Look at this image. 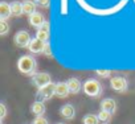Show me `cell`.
I'll list each match as a JSON object with an SVG mask.
<instances>
[{"mask_svg":"<svg viewBox=\"0 0 135 124\" xmlns=\"http://www.w3.org/2000/svg\"><path fill=\"white\" fill-rule=\"evenodd\" d=\"M17 69L21 74L32 78L37 73V61L32 54H24L17 59Z\"/></svg>","mask_w":135,"mask_h":124,"instance_id":"6da1fadb","label":"cell"},{"mask_svg":"<svg viewBox=\"0 0 135 124\" xmlns=\"http://www.w3.org/2000/svg\"><path fill=\"white\" fill-rule=\"evenodd\" d=\"M82 91L85 92V95H88L90 98H99L103 94V86L98 79L90 78V79L85 81Z\"/></svg>","mask_w":135,"mask_h":124,"instance_id":"7a4b0ae2","label":"cell"},{"mask_svg":"<svg viewBox=\"0 0 135 124\" xmlns=\"http://www.w3.org/2000/svg\"><path fill=\"white\" fill-rule=\"evenodd\" d=\"M54 95H56V83L52 82V83L46 85L45 87L37 90L36 99L40 100V102H45V100H50Z\"/></svg>","mask_w":135,"mask_h":124,"instance_id":"3957f363","label":"cell"},{"mask_svg":"<svg viewBox=\"0 0 135 124\" xmlns=\"http://www.w3.org/2000/svg\"><path fill=\"white\" fill-rule=\"evenodd\" d=\"M31 82H32L33 86H36V87L40 90V89L45 87L46 85L52 83V77H50L49 73H45V71H42V73H36V74L31 78Z\"/></svg>","mask_w":135,"mask_h":124,"instance_id":"277c9868","label":"cell"},{"mask_svg":"<svg viewBox=\"0 0 135 124\" xmlns=\"http://www.w3.org/2000/svg\"><path fill=\"white\" fill-rule=\"evenodd\" d=\"M31 41H32V37H31L29 32H28V30H24V29L16 32V34H15V37H13V42H15V45L19 46V48H27V49H28Z\"/></svg>","mask_w":135,"mask_h":124,"instance_id":"5b68a950","label":"cell"},{"mask_svg":"<svg viewBox=\"0 0 135 124\" xmlns=\"http://www.w3.org/2000/svg\"><path fill=\"white\" fill-rule=\"evenodd\" d=\"M110 87L115 91V92H119V94H123L127 91L128 89V81L124 78V77H113L110 79Z\"/></svg>","mask_w":135,"mask_h":124,"instance_id":"8992f818","label":"cell"},{"mask_svg":"<svg viewBox=\"0 0 135 124\" xmlns=\"http://www.w3.org/2000/svg\"><path fill=\"white\" fill-rule=\"evenodd\" d=\"M60 115L65 119V120H73L76 117V108L73 104L66 103L60 108Z\"/></svg>","mask_w":135,"mask_h":124,"instance_id":"52a82bcc","label":"cell"},{"mask_svg":"<svg viewBox=\"0 0 135 124\" xmlns=\"http://www.w3.org/2000/svg\"><path fill=\"white\" fill-rule=\"evenodd\" d=\"M99 108H101V111H106L113 115L117 111V102L113 98H105L103 100H101Z\"/></svg>","mask_w":135,"mask_h":124,"instance_id":"ba28073f","label":"cell"},{"mask_svg":"<svg viewBox=\"0 0 135 124\" xmlns=\"http://www.w3.org/2000/svg\"><path fill=\"white\" fill-rule=\"evenodd\" d=\"M44 48H45V42H42L41 40L35 37V38H32V41L28 46V50L31 54H40V53H42Z\"/></svg>","mask_w":135,"mask_h":124,"instance_id":"9c48e42d","label":"cell"},{"mask_svg":"<svg viewBox=\"0 0 135 124\" xmlns=\"http://www.w3.org/2000/svg\"><path fill=\"white\" fill-rule=\"evenodd\" d=\"M45 21H46V20H45L44 15H42V13H40V12H36V13H33V15L28 16V23H29L33 28H36V29H38V28H40Z\"/></svg>","mask_w":135,"mask_h":124,"instance_id":"30bf717a","label":"cell"},{"mask_svg":"<svg viewBox=\"0 0 135 124\" xmlns=\"http://www.w3.org/2000/svg\"><path fill=\"white\" fill-rule=\"evenodd\" d=\"M68 83V87L70 90V94H78L80 91H82V87H84V83H81V81L78 78H69L66 81Z\"/></svg>","mask_w":135,"mask_h":124,"instance_id":"8fae6325","label":"cell"},{"mask_svg":"<svg viewBox=\"0 0 135 124\" xmlns=\"http://www.w3.org/2000/svg\"><path fill=\"white\" fill-rule=\"evenodd\" d=\"M70 94V90L68 87L66 82H57L56 83V96L58 98H68Z\"/></svg>","mask_w":135,"mask_h":124,"instance_id":"7c38bea8","label":"cell"},{"mask_svg":"<svg viewBox=\"0 0 135 124\" xmlns=\"http://www.w3.org/2000/svg\"><path fill=\"white\" fill-rule=\"evenodd\" d=\"M12 15L11 11V4H8L7 2H2L0 3V20L2 21H7Z\"/></svg>","mask_w":135,"mask_h":124,"instance_id":"4fadbf2b","label":"cell"},{"mask_svg":"<svg viewBox=\"0 0 135 124\" xmlns=\"http://www.w3.org/2000/svg\"><path fill=\"white\" fill-rule=\"evenodd\" d=\"M31 111L36 115V116H44L45 111H46V107L44 104V102H40V100H35L31 106Z\"/></svg>","mask_w":135,"mask_h":124,"instance_id":"5bb4252c","label":"cell"},{"mask_svg":"<svg viewBox=\"0 0 135 124\" xmlns=\"http://www.w3.org/2000/svg\"><path fill=\"white\" fill-rule=\"evenodd\" d=\"M36 7H37V4L33 2V0H25V2L23 3V12L25 15L31 16V15H33V13L37 12L36 11Z\"/></svg>","mask_w":135,"mask_h":124,"instance_id":"9a60e30c","label":"cell"},{"mask_svg":"<svg viewBox=\"0 0 135 124\" xmlns=\"http://www.w3.org/2000/svg\"><path fill=\"white\" fill-rule=\"evenodd\" d=\"M11 11H12V16H16V17L21 16V13H24L23 12V3L12 2L11 3Z\"/></svg>","mask_w":135,"mask_h":124,"instance_id":"2e32d148","label":"cell"},{"mask_svg":"<svg viewBox=\"0 0 135 124\" xmlns=\"http://www.w3.org/2000/svg\"><path fill=\"white\" fill-rule=\"evenodd\" d=\"M99 119L97 115L94 113H86L84 117H82V124H99Z\"/></svg>","mask_w":135,"mask_h":124,"instance_id":"e0dca14e","label":"cell"},{"mask_svg":"<svg viewBox=\"0 0 135 124\" xmlns=\"http://www.w3.org/2000/svg\"><path fill=\"white\" fill-rule=\"evenodd\" d=\"M97 116H98L99 121L103 123V124H107V123L111 120V113H109V112H106V111H99V112L97 113Z\"/></svg>","mask_w":135,"mask_h":124,"instance_id":"ac0fdd59","label":"cell"},{"mask_svg":"<svg viewBox=\"0 0 135 124\" xmlns=\"http://www.w3.org/2000/svg\"><path fill=\"white\" fill-rule=\"evenodd\" d=\"M49 37H50V33L37 29V32H36V38H38V40H41L42 42L46 44V42H49Z\"/></svg>","mask_w":135,"mask_h":124,"instance_id":"d6986e66","label":"cell"},{"mask_svg":"<svg viewBox=\"0 0 135 124\" xmlns=\"http://www.w3.org/2000/svg\"><path fill=\"white\" fill-rule=\"evenodd\" d=\"M95 75L98 77V78H109L110 75H111V71L110 70H107V69H97L95 70Z\"/></svg>","mask_w":135,"mask_h":124,"instance_id":"ffe728a7","label":"cell"},{"mask_svg":"<svg viewBox=\"0 0 135 124\" xmlns=\"http://www.w3.org/2000/svg\"><path fill=\"white\" fill-rule=\"evenodd\" d=\"M8 32H9V25H8V23L0 20V34L6 36V34H8Z\"/></svg>","mask_w":135,"mask_h":124,"instance_id":"44dd1931","label":"cell"},{"mask_svg":"<svg viewBox=\"0 0 135 124\" xmlns=\"http://www.w3.org/2000/svg\"><path fill=\"white\" fill-rule=\"evenodd\" d=\"M42 54H44V55H46V57H53L52 46H50V44H49V42H46V44H45V48H44V50H42Z\"/></svg>","mask_w":135,"mask_h":124,"instance_id":"7402d4cb","label":"cell"},{"mask_svg":"<svg viewBox=\"0 0 135 124\" xmlns=\"http://www.w3.org/2000/svg\"><path fill=\"white\" fill-rule=\"evenodd\" d=\"M32 124H49V121H48V119L44 117V116H36Z\"/></svg>","mask_w":135,"mask_h":124,"instance_id":"603a6c76","label":"cell"},{"mask_svg":"<svg viewBox=\"0 0 135 124\" xmlns=\"http://www.w3.org/2000/svg\"><path fill=\"white\" fill-rule=\"evenodd\" d=\"M33 2L40 6V7H44V8H48L50 6V0H33Z\"/></svg>","mask_w":135,"mask_h":124,"instance_id":"cb8c5ba5","label":"cell"},{"mask_svg":"<svg viewBox=\"0 0 135 124\" xmlns=\"http://www.w3.org/2000/svg\"><path fill=\"white\" fill-rule=\"evenodd\" d=\"M6 116H7V107L4 103H0V119L3 120Z\"/></svg>","mask_w":135,"mask_h":124,"instance_id":"d4e9b609","label":"cell"},{"mask_svg":"<svg viewBox=\"0 0 135 124\" xmlns=\"http://www.w3.org/2000/svg\"><path fill=\"white\" fill-rule=\"evenodd\" d=\"M40 30H44V32H48V33H50V24H49V21H45L40 28H38Z\"/></svg>","mask_w":135,"mask_h":124,"instance_id":"484cf974","label":"cell"},{"mask_svg":"<svg viewBox=\"0 0 135 124\" xmlns=\"http://www.w3.org/2000/svg\"><path fill=\"white\" fill-rule=\"evenodd\" d=\"M57 124H62V123H57Z\"/></svg>","mask_w":135,"mask_h":124,"instance_id":"4316f807","label":"cell"}]
</instances>
